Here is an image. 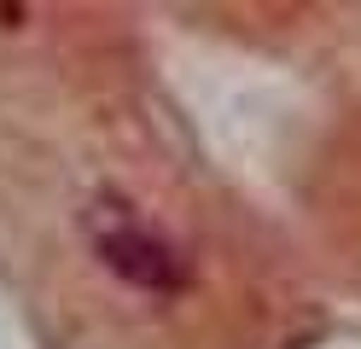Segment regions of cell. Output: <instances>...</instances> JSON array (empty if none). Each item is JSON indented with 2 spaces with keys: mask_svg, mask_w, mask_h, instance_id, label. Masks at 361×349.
<instances>
[{
  "mask_svg": "<svg viewBox=\"0 0 361 349\" xmlns=\"http://www.w3.org/2000/svg\"><path fill=\"white\" fill-rule=\"evenodd\" d=\"M94 250H99V262L128 279V286H140V291H157V297H175V291H187V262L175 256V245H164L152 227H140L134 216H105L94 221Z\"/></svg>",
  "mask_w": 361,
  "mask_h": 349,
  "instance_id": "6da1fadb",
  "label": "cell"
}]
</instances>
